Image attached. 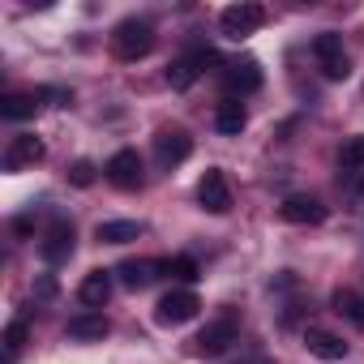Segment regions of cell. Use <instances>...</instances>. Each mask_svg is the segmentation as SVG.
I'll use <instances>...</instances> for the list:
<instances>
[{
  "label": "cell",
  "mask_w": 364,
  "mask_h": 364,
  "mask_svg": "<svg viewBox=\"0 0 364 364\" xmlns=\"http://www.w3.org/2000/svg\"><path fill=\"white\" fill-rule=\"evenodd\" d=\"M150 48H154V26L141 22V18H124V22L112 31V52H116V60H124V65L150 56Z\"/></svg>",
  "instance_id": "6da1fadb"
},
{
  "label": "cell",
  "mask_w": 364,
  "mask_h": 364,
  "mask_svg": "<svg viewBox=\"0 0 364 364\" xmlns=\"http://www.w3.org/2000/svg\"><path fill=\"white\" fill-rule=\"evenodd\" d=\"M313 56H317V69H321V77H330V82H347V73H351V60H347V52H343V35H334V31H321V35L313 39Z\"/></svg>",
  "instance_id": "7a4b0ae2"
},
{
  "label": "cell",
  "mask_w": 364,
  "mask_h": 364,
  "mask_svg": "<svg viewBox=\"0 0 364 364\" xmlns=\"http://www.w3.org/2000/svg\"><path fill=\"white\" fill-rule=\"evenodd\" d=\"M262 22H266V9L253 5V0H245V5H228V9L219 14V26H223L228 39H249Z\"/></svg>",
  "instance_id": "3957f363"
},
{
  "label": "cell",
  "mask_w": 364,
  "mask_h": 364,
  "mask_svg": "<svg viewBox=\"0 0 364 364\" xmlns=\"http://www.w3.org/2000/svg\"><path fill=\"white\" fill-rule=\"evenodd\" d=\"M198 309H202V300H198L189 287H176V291H167V296L159 300L154 317H159L163 326H185V321H193V317H198Z\"/></svg>",
  "instance_id": "277c9868"
},
{
  "label": "cell",
  "mask_w": 364,
  "mask_h": 364,
  "mask_svg": "<svg viewBox=\"0 0 364 364\" xmlns=\"http://www.w3.org/2000/svg\"><path fill=\"white\" fill-rule=\"evenodd\" d=\"M103 176H107V185H116V189H124V193L141 189V159H137V150H116V154L103 163Z\"/></svg>",
  "instance_id": "5b68a950"
},
{
  "label": "cell",
  "mask_w": 364,
  "mask_h": 364,
  "mask_svg": "<svg viewBox=\"0 0 364 364\" xmlns=\"http://www.w3.org/2000/svg\"><path fill=\"white\" fill-rule=\"evenodd\" d=\"M198 202L210 215H228L232 210V185H228V176L219 167H206V176L198 180Z\"/></svg>",
  "instance_id": "8992f818"
},
{
  "label": "cell",
  "mask_w": 364,
  "mask_h": 364,
  "mask_svg": "<svg viewBox=\"0 0 364 364\" xmlns=\"http://www.w3.org/2000/svg\"><path fill=\"white\" fill-rule=\"evenodd\" d=\"M236 338H240V326H236V317H232V313H223V317H215V321L193 338V343H198V355H223Z\"/></svg>",
  "instance_id": "52a82bcc"
},
{
  "label": "cell",
  "mask_w": 364,
  "mask_h": 364,
  "mask_svg": "<svg viewBox=\"0 0 364 364\" xmlns=\"http://www.w3.org/2000/svg\"><path fill=\"white\" fill-rule=\"evenodd\" d=\"M39 257H43L48 266H60V262L73 257V223H69V219H52V228H48L43 240H39Z\"/></svg>",
  "instance_id": "ba28073f"
},
{
  "label": "cell",
  "mask_w": 364,
  "mask_h": 364,
  "mask_svg": "<svg viewBox=\"0 0 364 364\" xmlns=\"http://www.w3.org/2000/svg\"><path fill=\"white\" fill-rule=\"evenodd\" d=\"M43 154H48L43 137H35V133H18V137H9V150H5V167H9V171H26V167L43 163Z\"/></svg>",
  "instance_id": "9c48e42d"
},
{
  "label": "cell",
  "mask_w": 364,
  "mask_h": 364,
  "mask_svg": "<svg viewBox=\"0 0 364 364\" xmlns=\"http://www.w3.org/2000/svg\"><path fill=\"white\" fill-rule=\"evenodd\" d=\"M223 90L228 95H253V90H262V65L257 60H228L223 65Z\"/></svg>",
  "instance_id": "30bf717a"
},
{
  "label": "cell",
  "mask_w": 364,
  "mask_h": 364,
  "mask_svg": "<svg viewBox=\"0 0 364 364\" xmlns=\"http://www.w3.org/2000/svg\"><path fill=\"white\" fill-rule=\"evenodd\" d=\"M43 99H56V90H9L5 99H0V116L5 120H31Z\"/></svg>",
  "instance_id": "8fae6325"
},
{
  "label": "cell",
  "mask_w": 364,
  "mask_h": 364,
  "mask_svg": "<svg viewBox=\"0 0 364 364\" xmlns=\"http://www.w3.org/2000/svg\"><path fill=\"white\" fill-rule=\"evenodd\" d=\"M189 154H193V137H189L185 129H163V133L154 137V159H159L163 167L185 163Z\"/></svg>",
  "instance_id": "7c38bea8"
},
{
  "label": "cell",
  "mask_w": 364,
  "mask_h": 364,
  "mask_svg": "<svg viewBox=\"0 0 364 364\" xmlns=\"http://www.w3.org/2000/svg\"><path fill=\"white\" fill-rule=\"evenodd\" d=\"M279 215H283L287 223H300V228H317V223H326V206H321L317 198H309V193H291V198L279 206Z\"/></svg>",
  "instance_id": "4fadbf2b"
},
{
  "label": "cell",
  "mask_w": 364,
  "mask_h": 364,
  "mask_svg": "<svg viewBox=\"0 0 364 364\" xmlns=\"http://www.w3.org/2000/svg\"><path fill=\"white\" fill-rule=\"evenodd\" d=\"M107 330H112V321H107L103 313H95V309H86V313L69 317V326H65V334H69V338H77V343H95V338H107Z\"/></svg>",
  "instance_id": "5bb4252c"
},
{
  "label": "cell",
  "mask_w": 364,
  "mask_h": 364,
  "mask_svg": "<svg viewBox=\"0 0 364 364\" xmlns=\"http://www.w3.org/2000/svg\"><path fill=\"white\" fill-rule=\"evenodd\" d=\"M77 300L99 313V309L112 300V270H90V274L82 279V287H77Z\"/></svg>",
  "instance_id": "9a60e30c"
},
{
  "label": "cell",
  "mask_w": 364,
  "mask_h": 364,
  "mask_svg": "<svg viewBox=\"0 0 364 364\" xmlns=\"http://www.w3.org/2000/svg\"><path fill=\"white\" fill-rule=\"evenodd\" d=\"M245 124H249V112H245V103H240V99H228V103H219V107H215V129H219L223 137H240V133H245Z\"/></svg>",
  "instance_id": "2e32d148"
},
{
  "label": "cell",
  "mask_w": 364,
  "mask_h": 364,
  "mask_svg": "<svg viewBox=\"0 0 364 364\" xmlns=\"http://www.w3.org/2000/svg\"><path fill=\"white\" fill-rule=\"evenodd\" d=\"M120 283L129 287V291H141V287H150L159 274H163V262H120Z\"/></svg>",
  "instance_id": "e0dca14e"
},
{
  "label": "cell",
  "mask_w": 364,
  "mask_h": 364,
  "mask_svg": "<svg viewBox=\"0 0 364 364\" xmlns=\"http://www.w3.org/2000/svg\"><path fill=\"white\" fill-rule=\"evenodd\" d=\"M304 347L317 355V360H343L347 355V343L338 338V334H330V330H304Z\"/></svg>",
  "instance_id": "ac0fdd59"
},
{
  "label": "cell",
  "mask_w": 364,
  "mask_h": 364,
  "mask_svg": "<svg viewBox=\"0 0 364 364\" xmlns=\"http://www.w3.org/2000/svg\"><path fill=\"white\" fill-rule=\"evenodd\" d=\"M103 245H129V240H141V223H133V219H116V223H99V232H95Z\"/></svg>",
  "instance_id": "d6986e66"
},
{
  "label": "cell",
  "mask_w": 364,
  "mask_h": 364,
  "mask_svg": "<svg viewBox=\"0 0 364 364\" xmlns=\"http://www.w3.org/2000/svg\"><path fill=\"white\" fill-rule=\"evenodd\" d=\"M198 77H202V69H198L193 56H180V60H171V69H167V86H171V90H189Z\"/></svg>",
  "instance_id": "ffe728a7"
},
{
  "label": "cell",
  "mask_w": 364,
  "mask_h": 364,
  "mask_svg": "<svg viewBox=\"0 0 364 364\" xmlns=\"http://www.w3.org/2000/svg\"><path fill=\"white\" fill-rule=\"evenodd\" d=\"M163 274H167V279H176V283H198V279H202L198 262H193V257H185V253H180V257H167V262H163Z\"/></svg>",
  "instance_id": "44dd1931"
},
{
  "label": "cell",
  "mask_w": 364,
  "mask_h": 364,
  "mask_svg": "<svg viewBox=\"0 0 364 364\" xmlns=\"http://www.w3.org/2000/svg\"><path fill=\"white\" fill-rule=\"evenodd\" d=\"M26 338H31L26 317H18V321H9V326H5V364H14V360H18V351L26 347Z\"/></svg>",
  "instance_id": "7402d4cb"
},
{
  "label": "cell",
  "mask_w": 364,
  "mask_h": 364,
  "mask_svg": "<svg viewBox=\"0 0 364 364\" xmlns=\"http://www.w3.org/2000/svg\"><path fill=\"white\" fill-rule=\"evenodd\" d=\"M334 313H343V317H351L360 330H364V300L355 296V291H334Z\"/></svg>",
  "instance_id": "603a6c76"
},
{
  "label": "cell",
  "mask_w": 364,
  "mask_h": 364,
  "mask_svg": "<svg viewBox=\"0 0 364 364\" xmlns=\"http://www.w3.org/2000/svg\"><path fill=\"white\" fill-rule=\"evenodd\" d=\"M338 163L347 171H364V137H347L343 150H338Z\"/></svg>",
  "instance_id": "cb8c5ba5"
},
{
  "label": "cell",
  "mask_w": 364,
  "mask_h": 364,
  "mask_svg": "<svg viewBox=\"0 0 364 364\" xmlns=\"http://www.w3.org/2000/svg\"><path fill=\"white\" fill-rule=\"evenodd\" d=\"M69 185H77V189H90V185H95V163H90V159H77V163L69 167Z\"/></svg>",
  "instance_id": "d4e9b609"
},
{
  "label": "cell",
  "mask_w": 364,
  "mask_h": 364,
  "mask_svg": "<svg viewBox=\"0 0 364 364\" xmlns=\"http://www.w3.org/2000/svg\"><path fill=\"white\" fill-rule=\"evenodd\" d=\"M338 185H343V193L364 198V171H343V176H338Z\"/></svg>",
  "instance_id": "484cf974"
},
{
  "label": "cell",
  "mask_w": 364,
  "mask_h": 364,
  "mask_svg": "<svg viewBox=\"0 0 364 364\" xmlns=\"http://www.w3.org/2000/svg\"><path fill=\"white\" fill-rule=\"evenodd\" d=\"M52 296H56V279H52V274H43V279L35 283V300H52Z\"/></svg>",
  "instance_id": "4316f807"
},
{
  "label": "cell",
  "mask_w": 364,
  "mask_h": 364,
  "mask_svg": "<svg viewBox=\"0 0 364 364\" xmlns=\"http://www.w3.org/2000/svg\"><path fill=\"white\" fill-rule=\"evenodd\" d=\"M31 232H35V215H22V219H14V236H22V240H26Z\"/></svg>",
  "instance_id": "83f0119b"
},
{
  "label": "cell",
  "mask_w": 364,
  "mask_h": 364,
  "mask_svg": "<svg viewBox=\"0 0 364 364\" xmlns=\"http://www.w3.org/2000/svg\"><path fill=\"white\" fill-rule=\"evenodd\" d=\"M240 364H270V355H249V360H240Z\"/></svg>",
  "instance_id": "f1b7e54d"
}]
</instances>
